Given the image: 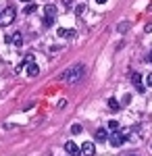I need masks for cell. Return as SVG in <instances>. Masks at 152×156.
Here are the masks:
<instances>
[{
    "label": "cell",
    "instance_id": "11",
    "mask_svg": "<svg viewBox=\"0 0 152 156\" xmlns=\"http://www.w3.org/2000/svg\"><path fill=\"white\" fill-rule=\"evenodd\" d=\"M11 42L15 46H21V44H23V36H21L19 31H15V36H11Z\"/></svg>",
    "mask_w": 152,
    "mask_h": 156
},
{
    "label": "cell",
    "instance_id": "21",
    "mask_svg": "<svg viewBox=\"0 0 152 156\" xmlns=\"http://www.w3.org/2000/svg\"><path fill=\"white\" fill-rule=\"evenodd\" d=\"M23 67H25V65H23V62H21V65H19V67H15V75H19V73H21V71H23Z\"/></svg>",
    "mask_w": 152,
    "mask_h": 156
},
{
    "label": "cell",
    "instance_id": "25",
    "mask_svg": "<svg viewBox=\"0 0 152 156\" xmlns=\"http://www.w3.org/2000/svg\"><path fill=\"white\" fill-rule=\"evenodd\" d=\"M23 2H29V0H23Z\"/></svg>",
    "mask_w": 152,
    "mask_h": 156
},
{
    "label": "cell",
    "instance_id": "19",
    "mask_svg": "<svg viewBox=\"0 0 152 156\" xmlns=\"http://www.w3.org/2000/svg\"><path fill=\"white\" fill-rule=\"evenodd\" d=\"M144 81H146V85H148V87H152V73H148V75H146V79H144Z\"/></svg>",
    "mask_w": 152,
    "mask_h": 156
},
{
    "label": "cell",
    "instance_id": "23",
    "mask_svg": "<svg viewBox=\"0 0 152 156\" xmlns=\"http://www.w3.org/2000/svg\"><path fill=\"white\" fill-rule=\"evenodd\" d=\"M148 62H152V50L148 52Z\"/></svg>",
    "mask_w": 152,
    "mask_h": 156
},
{
    "label": "cell",
    "instance_id": "13",
    "mask_svg": "<svg viewBox=\"0 0 152 156\" xmlns=\"http://www.w3.org/2000/svg\"><path fill=\"white\" fill-rule=\"evenodd\" d=\"M108 108H110V110H119V108H121V104H119L115 98H110V100H108Z\"/></svg>",
    "mask_w": 152,
    "mask_h": 156
},
{
    "label": "cell",
    "instance_id": "18",
    "mask_svg": "<svg viewBox=\"0 0 152 156\" xmlns=\"http://www.w3.org/2000/svg\"><path fill=\"white\" fill-rule=\"evenodd\" d=\"M121 137H123V140L127 142L129 137H131V131H129V129H123V131H121Z\"/></svg>",
    "mask_w": 152,
    "mask_h": 156
},
{
    "label": "cell",
    "instance_id": "7",
    "mask_svg": "<svg viewBox=\"0 0 152 156\" xmlns=\"http://www.w3.org/2000/svg\"><path fill=\"white\" fill-rule=\"evenodd\" d=\"M27 75H29V77H38V75H40V67H38L35 62H29V65H27Z\"/></svg>",
    "mask_w": 152,
    "mask_h": 156
},
{
    "label": "cell",
    "instance_id": "15",
    "mask_svg": "<svg viewBox=\"0 0 152 156\" xmlns=\"http://www.w3.org/2000/svg\"><path fill=\"white\" fill-rule=\"evenodd\" d=\"M108 129H110V131H117V129H119V123H117L115 119H113V121H108Z\"/></svg>",
    "mask_w": 152,
    "mask_h": 156
},
{
    "label": "cell",
    "instance_id": "10",
    "mask_svg": "<svg viewBox=\"0 0 152 156\" xmlns=\"http://www.w3.org/2000/svg\"><path fill=\"white\" fill-rule=\"evenodd\" d=\"M56 11H59V9H56L54 4H46V6H44V15H46V17H54Z\"/></svg>",
    "mask_w": 152,
    "mask_h": 156
},
{
    "label": "cell",
    "instance_id": "14",
    "mask_svg": "<svg viewBox=\"0 0 152 156\" xmlns=\"http://www.w3.org/2000/svg\"><path fill=\"white\" fill-rule=\"evenodd\" d=\"M81 131H83V129H81V125H79V123H75V125L71 127V133H73V135H79Z\"/></svg>",
    "mask_w": 152,
    "mask_h": 156
},
{
    "label": "cell",
    "instance_id": "27",
    "mask_svg": "<svg viewBox=\"0 0 152 156\" xmlns=\"http://www.w3.org/2000/svg\"><path fill=\"white\" fill-rule=\"evenodd\" d=\"M131 156H136V154H131Z\"/></svg>",
    "mask_w": 152,
    "mask_h": 156
},
{
    "label": "cell",
    "instance_id": "3",
    "mask_svg": "<svg viewBox=\"0 0 152 156\" xmlns=\"http://www.w3.org/2000/svg\"><path fill=\"white\" fill-rule=\"evenodd\" d=\"M65 152L69 156H79L81 154V148L75 144V142H67V144H65Z\"/></svg>",
    "mask_w": 152,
    "mask_h": 156
},
{
    "label": "cell",
    "instance_id": "24",
    "mask_svg": "<svg viewBox=\"0 0 152 156\" xmlns=\"http://www.w3.org/2000/svg\"><path fill=\"white\" fill-rule=\"evenodd\" d=\"M96 2H98V4H104V2H106V0H96Z\"/></svg>",
    "mask_w": 152,
    "mask_h": 156
},
{
    "label": "cell",
    "instance_id": "9",
    "mask_svg": "<svg viewBox=\"0 0 152 156\" xmlns=\"http://www.w3.org/2000/svg\"><path fill=\"white\" fill-rule=\"evenodd\" d=\"M94 137H96L98 142H104V140H108V131H106V129H98V131L94 133Z\"/></svg>",
    "mask_w": 152,
    "mask_h": 156
},
{
    "label": "cell",
    "instance_id": "1",
    "mask_svg": "<svg viewBox=\"0 0 152 156\" xmlns=\"http://www.w3.org/2000/svg\"><path fill=\"white\" fill-rule=\"evenodd\" d=\"M83 73H85L83 65H73V67H69L67 71L63 73V81H65V83H77L83 77Z\"/></svg>",
    "mask_w": 152,
    "mask_h": 156
},
{
    "label": "cell",
    "instance_id": "5",
    "mask_svg": "<svg viewBox=\"0 0 152 156\" xmlns=\"http://www.w3.org/2000/svg\"><path fill=\"white\" fill-rule=\"evenodd\" d=\"M81 154L83 156H94L96 154V146H94V142H85V144H81Z\"/></svg>",
    "mask_w": 152,
    "mask_h": 156
},
{
    "label": "cell",
    "instance_id": "22",
    "mask_svg": "<svg viewBox=\"0 0 152 156\" xmlns=\"http://www.w3.org/2000/svg\"><path fill=\"white\" fill-rule=\"evenodd\" d=\"M71 2H73V0H63V4H65V6H71Z\"/></svg>",
    "mask_w": 152,
    "mask_h": 156
},
{
    "label": "cell",
    "instance_id": "2",
    "mask_svg": "<svg viewBox=\"0 0 152 156\" xmlns=\"http://www.w3.org/2000/svg\"><path fill=\"white\" fill-rule=\"evenodd\" d=\"M13 21H15V9L13 6L2 9V12H0V27H9Z\"/></svg>",
    "mask_w": 152,
    "mask_h": 156
},
{
    "label": "cell",
    "instance_id": "17",
    "mask_svg": "<svg viewBox=\"0 0 152 156\" xmlns=\"http://www.w3.org/2000/svg\"><path fill=\"white\" fill-rule=\"evenodd\" d=\"M44 25H46V27L54 25V17H44Z\"/></svg>",
    "mask_w": 152,
    "mask_h": 156
},
{
    "label": "cell",
    "instance_id": "16",
    "mask_svg": "<svg viewBox=\"0 0 152 156\" xmlns=\"http://www.w3.org/2000/svg\"><path fill=\"white\" fill-rule=\"evenodd\" d=\"M75 12H77V15H83V12H85V4H77V6H75Z\"/></svg>",
    "mask_w": 152,
    "mask_h": 156
},
{
    "label": "cell",
    "instance_id": "8",
    "mask_svg": "<svg viewBox=\"0 0 152 156\" xmlns=\"http://www.w3.org/2000/svg\"><path fill=\"white\" fill-rule=\"evenodd\" d=\"M59 37H73L75 36V29H65V27H59Z\"/></svg>",
    "mask_w": 152,
    "mask_h": 156
},
{
    "label": "cell",
    "instance_id": "4",
    "mask_svg": "<svg viewBox=\"0 0 152 156\" xmlns=\"http://www.w3.org/2000/svg\"><path fill=\"white\" fill-rule=\"evenodd\" d=\"M108 142H110V146H113V148H119V146H123V142H125V140H123V137H121V133H110V135H108Z\"/></svg>",
    "mask_w": 152,
    "mask_h": 156
},
{
    "label": "cell",
    "instance_id": "26",
    "mask_svg": "<svg viewBox=\"0 0 152 156\" xmlns=\"http://www.w3.org/2000/svg\"><path fill=\"white\" fill-rule=\"evenodd\" d=\"M0 12H2V9H0Z\"/></svg>",
    "mask_w": 152,
    "mask_h": 156
},
{
    "label": "cell",
    "instance_id": "6",
    "mask_svg": "<svg viewBox=\"0 0 152 156\" xmlns=\"http://www.w3.org/2000/svg\"><path fill=\"white\" fill-rule=\"evenodd\" d=\"M131 79H133V83H136V90H138V92H144V90H146V85L142 83L140 73H133V75H131Z\"/></svg>",
    "mask_w": 152,
    "mask_h": 156
},
{
    "label": "cell",
    "instance_id": "12",
    "mask_svg": "<svg viewBox=\"0 0 152 156\" xmlns=\"http://www.w3.org/2000/svg\"><path fill=\"white\" fill-rule=\"evenodd\" d=\"M35 9H38V6H35L34 2H31V4H25V9H23V15H31V12H35Z\"/></svg>",
    "mask_w": 152,
    "mask_h": 156
},
{
    "label": "cell",
    "instance_id": "28",
    "mask_svg": "<svg viewBox=\"0 0 152 156\" xmlns=\"http://www.w3.org/2000/svg\"><path fill=\"white\" fill-rule=\"evenodd\" d=\"M150 148H152V146H150Z\"/></svg>",
    "mask_w": 152,
    "mask_h": 156
},
{
    "label": "cell",
    "instance_id": "20",
    "mask_svg": "<svg viewBox=\"0 0 152 156\" xmlns=\"http://www.w3.org/2000/svg\"><path fill=\"white\" fill-rule=\"evenodd\" d=\"M117 29H119V31H127V29H129V23H121Z\"/></svg>",
    "mask_w": 152,
    "mask_h": 156
}]
</instances>
